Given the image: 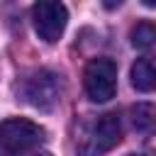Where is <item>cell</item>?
I'll return each instance as SVG.
<instances>
[{"label": "cell", "instance_id": "30bf717a", "mask_svg": "<svg viewBox=\"0 0 156 156\" xmlns=\"http://www.w3.org/2000/svg\"><path fill=\"white\" fill-rule=\"evenodd\" d=\"M127 156H141V154H127Z\"/></svg>", "mask_w": 156, "mask_h": 156}, {"label": "cell", "instance_id": "ba28073f", "mask_svg": "<svg viewBox=\"0 0 156 156\" xmlns=\"http://www.w3.org/2000/svg\"><path fill=\"white\" fill-rule=\"evenodd\" d=\"M129 39L136 49H149L156 44V22H149V20H141L132 27L129 32Z\"/></svg>", "mask_w": 156, "mask_h": 156}, {"label": "cell", "instance_id": "52a82bcc", "mask_svg": "<svg viewBox=\"0 0 156 156\" xmlns=\"http://www.w3.org/2000/svg\"><path fill=\"white\" fill-rule=\"evenodd\" d=\"M129 119L132 127L139 134H151L156 132V107L151 102H136L129 107Z\"/></svg>", "mask_w": 156, "mask_h": 156}, {"label": "cell", "instance_id": "3957f363", "mask_svg": "<svg viewBox=\"0 0 156 156\" xmlns=\"http://www.w3.org/2000/svg\"><path fill=\"white\" fill-rule=\"evenodd\" d=\"M61 90H63L61 78L54 71H49V68L29 71L17 83V95L27 105H32L37 110H44V112L56 107V102L61 100Z\"/></svg>", "mask_w": 156, "mask_h": 156}, {"label": "cell", "instance_id": "8992f818", "mask_svg": "<svg viewBox=\"0 0 156 156\" xmlns=\"http://www.w3.org/2000/svg\"><path fill=\"white\" fill-rule=\"evenodd\" d=\"M132 85L141 93L156 90V56L136 58L132 66Z\"/></svg>", "mask_w": 156, "mask_h": 156}, {"label": "cell", "instance_id": "9c48e42d", "mask_svg": "<svg viewBox=\"0 0 156 156\" xmlns=\"http://www.w3.org/2000/svg\"><path fill=\"white\" fill-rule=\"evenodd\" d=\"M29 156H49V154H44V151H34V154H29Z\"/></svg>", "mask_w": 156, "mask_h": 156}, {"label": "cell", "instance_id": "6da1fadb", "mask_svg": "<svg viewBox=\"0 0 156 156\" xmlns=\"http://www.w3.org/2000/svg\"><path fill=\"white\" fill-rule=\"evenodd\" d=\"M122 141V124L115 112L88 117L80 122L76 134L78 156H105Z\"/></svg>", "mask_w": 156, "mask_h": 156}, {"label": "cell", "instance_id": "7a4b0ae2", "mask_svg": "<svg viewBox=\"0 0 156 156\" xmlns=\"http://www.w3.org/2000/svg\"><path fill=\"white\" fill-rule=\"evenodd\" d=\"M46 139L44 127L24 117L0 122V156H29Z\"/></svg>", "mask_w": 156, "mask_h": 156}, {"label": "cell", "instance_id": "277c9868", "mask_svg": "<svg viewBox=\"0 0 156 156\" xmlns=\"http://www.w3.org/2000/svg\"><path fill=\"white\" fill-rule=\"evenodd\" d=\"M83 85L93 102H107L115 98L117 90V66L107 56H98L88 61L83 71Z\"/></svg>", "mask_w": 156, "mask_h": 156}, {"label": "cell", "instance_id": "5b68a950", "mask_svg": "<svg viewBox=\"0 0 156 156\" xmlns=\"http://www.w3.org/2000/svg\"><path fill=\"white\" fill-rule=\"evenodd\" d=\"M32 22H34V32L39 34V39H44L46 44H54L61 39V34L66 29L68 10L63 2L41 0L32 7Z\"/></svg>", "mask_w": 156, "mask_h": 156}]
</instances>
